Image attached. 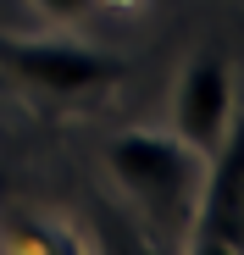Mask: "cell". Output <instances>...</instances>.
I'll use <instances>...</instances> for the list:
<instances>
[{"mask_svg":"<svg viewBox=\"0 0 244 255\" xmlns=\"http://www.w3.org/2000/svg\"><path fill=\"white\" fill-rule=\"evenodd\" d=\"M233 122V72L222 56H194L178 72V89H172V133L183 144H194L200 155H211Z\"/></svg>","mask_w":244,"mask_h":255,"instance_id":"277c9868","label":"cell"},{"mask_svg":"<svg viewBox=\"0 0 244 255\" xmlns=\"http://www.w3.org/2000/svg\"><path fill=\"white\" fill-rule=\"evenodd\" d=\"M33 6L45 11L50 22H78V17H84V11L95 6V0H33Z\"/></svg>","mask_w":244,"mask_h":255,"instance_id":"5b68a950","label":"cell"},{"mask_svg":"<svg viewBox=\"0 0 244 255\" xmlns=\"http://www.w3.org/2000/svg\"><path fill=\"white\" fill-rule=\"evenodd\" d=\"M106 166L117 183L128 189L139 205H150V217L183 222L194 211L200 178H206V155L183 144L178 133H150V128H128L106 144Z\"/></svg>","mask_w":244,"mask_h":255,"instance_id":"6da1fadb","label":"cell"},{"mask_svg":"<svg viewBox=\"0 0 244 255\" xmlns=\"http://www.w3.org/2000/svg\"><path fill=\"white\" fill-rule=\"evenodd\" d=\"M194 250L200 255H233V250H244V106H233V122H228L222 144L211 150L206 178H200Z\"/></svg>","mask_w":244,"mask_h":255,"instance_id":"3957f363","label":"cell"},{"mask_svg":"<svg viewBox=\"0 0 244 255\" xmlns=\"http://www.w3.org/2000/svg\"><path fill=\"white\" fill-rule=\"evenodd\" d=\"M0 67L11 78H22L28 89L50 95V100H78V95H95L106 83L122 78V56H106L95 45H78V39H11L0 33Z\"/></svg>","mask_w":244,"mask_h":255,"instance_id":"7a4b0ae2","label":"cell"}]
</instances>
